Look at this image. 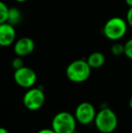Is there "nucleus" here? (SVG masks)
Here are the masks:
<instances>
[{
  "mask_svg": "<svg viewBox=\"0 0 132 133\" xmlns=\"http://www.w3.org/2000/svg\"><path fill=\"white\" fill-rule=\"evenodd\" d=\"M128 25L126 19L120 16H113L106 21L102 28L104 36L110 41H117L122 39L128 32Z\"/></svg>",
  "mask_w": 132,
  "mask_h": 133,
  "instance_id": "obj_1",
  "label": "nucleus"
},
{
  "mask_svg": "<svg viewBox=\"0 0 132 133\" xmlns=\"http://www.w3.org/2000/svg\"><path fill=\"white\" fill-rule=\"evenodd\" d=\"M92 68L86 60L78 59L72 62L66 68V76L71 82L80 83L89 79Z\"/></svg>",
  "mask_w": 132,
  "mask_h": 133,
  "instance_id": "obj_2",
  "label": "nucleus"
},
{
  "mask_svg": "<svg viewBox=\"0 0 132 133\" xmlns=\"http://www.w3.org/2000/svg\"><path fill=\"white\" fill-rule=\"evenodd\" d=\"M94 122L99 131L101 133H111L118 126V117L111 109L104 108L96 113Z\"/></svg>",
  "mask_w": 132,
  "mask_h": 133,
  "instance_id": "obj_3",
  "label": "nucleus"
},
{
  "mask_svg": "<svg viewBox=\"0 0 132 133\" xmlns=\"http://www.w3.org/2000/svg\"><path fill=\"white\" fill-rule=\"evenodd\" d=\"M52 129L55 133H73L76 129V119L68 111L58 112L52 121Z\"/></svg>",
  "mask_w": 132,
  "mask_h": 133,
  "instance_id": "obj_4",
  "label": "nucleus"
},
{
  "mask_svg": "<svg viewBox=\"0 0 132 133\" xmlns=\"http://www.w3.org/2000/svg\"><path fill=\"white\" fill-rule=\"evenodd\" d=\"M45 102V95L41 88H29L25 93L23 102L25 108L30 110H37L41 109Z\"/></svg>",
  "mask_w": 132,
  "mask_h": 133,
  "instance_id": "obj_5",
  "label": "nucleus"
},
{
  "mask_svg": "<svg viewBox=\"0 0 132 133\" xmlns=\"http://www.w3.org/2000/svg\"><path fill=\"white\" fill-rule=\"evenodd\" d=\"M14 80L20 87L29 89L35 84L37 75L33 69L26 66H23L17 70H15Z\"/></svg>",
  "mask_w": 132,
  "mask_h": 133,
  "instance_id": "obj_6",
  "label": "nucleus"
},
{
  "mask_svg": "<svg viewBox=\"0 0 132 133\" xmlns=\"http://www.w3.org/2000/svg\"><path fill=\"white\" fill-rule=\"evenodd\" d=\"M96 110L94 106L90 102H81L75 110L74 117L76 121L83 125H87L94 121L96 116Z\"/></svg>",
  "mask_w": 132,
  "mask_h": 133,
  "instance_id": "obj_7",
  "label": "nucleus"
},
{
  "mask_svg": "<svg viewBox=\"0 0 132 133\" xmlns=\"http://www.w3.org/2000/svg\"><path fill=\"white\" fill-rule=\"evenodd\" d=\"M16 40V31L14 25L9 23L0 24V46L8 47L14 44Z\"/></svg>",
  "mask_w": 132,
  "mask_h": 133,
  "instance_id": "obj_8",
  "label": "nucleus"
},
{
  "mask_svg": "<svg viewBox=\"0 0 132 133\" xmlns=\"http://www.w3.org/2000/svg\"><path fill=\"white\" fill-rule=\"evenodd\" d=\"M14 53L16 56L25 57L33 52L35 47L34 42L30 37H21L14 43Z\"/></svg>",
  "mask_w": 132,
  "mask_h": 133,
  "instance_id": "obj_9",
  "label": "nucleus"
},
{
  "mask_svg": "<svg viewBox=\"0 0 132 133\" xmlns=\"http://www.w3.org/2000/svg\"><path fill=\"white\" fill-rule=\"evenodd\" d=\"M86 61L92 69H98L105 63V56L100 52H93L88 56Z\"/></svg>",
  "mask_w": 132,
  "mask_h": 133,
  "instance_id": "obj_10",
  "label": "nucleus"
},
{
  "mask_svg": "<svg viewBox=\"0 0 132 133\" xmlns=\"http://www.w3.org/2000/svg\"><path fill=\"white\" fill-rule=\"evenodd\" d=\"M22 19H23V15H22V12L20 11V9H18L16 6L9 7L8 16H7V21H6L7 23L16 26V25H19L21 23Z\"/></svg>",
  "mask_w": 132,
  "mask_h": 133,
  "instance_id": "obj_11",
  "label": "nucleus"
},
{
  "mask_svg": "<svg viewBox=\"0 0 132 133\" xmlns=\"http://www.w3.org/2000/svg\"><path fill=\"white\" fill-rule=\"evenodd\" d=\"M9 7L5 2L0 0V24L5 23L7 21V16H8Z\"/></svg>",
  "mask_w": 132,
  "mask_h": 133,
  "instance_id": "obj_12",
  "label": "nucleus"
},
{
  "mask_svg": "<svg viewBox=\"0 0 132 133\" xmlns=\"http://www.w3.org/2000/svg\"><path fill=\"white\" fill-rule=\"evenodd\" d=\"M110 53L115 56H120L124 54V44L120 43H115L110 47Z\"/></svg>",
  "mask_w": 132,
  "mask_h": 133,
  "instance_id": "obj_13",
  "label": "nucleus"
},
{
  "mask_svg": "<svg viewBox=\"0 0 132 133\" xmlns=\"http://www.w3.org/2000/svg\"><path fill=\"white\" fill-rule=\"evenodd\" d=\"M124 54L127 58L132 60V37L124 44Z\"/></svg>",
  "mask_w": 132,
  "mask_h": 133,
  "instance_id": "obj_14",
  "label": "nucleus"
},
{
  "mask_svg": "<svg viewBox=\"0 0 132 133\" xmlns=\"http://www.w3.org/2000/svg\"><path fill=\"white\" fill-rule=\"evenodd\" d=\"M25 66L24 64V60L23 57H20V56H16L13 59L12 61V67L15 70H17V69L21 68V67Z\"/></svg>",
  "mask_w": 132,
  "mask_h": 133,
  "instance_id": "obj_15",
  "label": "nucleus"
},
{
  "mask_svg": "<svg viewBox=\"0 0 132 133\" xmlns=\"http://www.w3.org/2000/svg\"><path fill=\"white\" fill-rule=\"evenodd\" d=\"M126 21H127L128 25L132 28V6L129 7L126 14Z\"/></svg>",
  "mask_w": 132,
  "mask_h": 133,
  "instance_id": "obj_16",
  "label": "nucleus"
},
{
  "mask_svg": "<svg viewBox=\"0 0 132 133\" xmlns=\"http://www.w3.org/2000/svg\"><path fill=\"white\" fill-rule=\"evenodd\" d=\"M37 133H55L53 129H43V130H39Z\"/></svg>",
  "mask_w": 132,
  "mask_h": 133,
  "instance_id": "obj_17",
  "label": "nucleus"
},
{
  "mask_svg": "<svg viewBox=\"0 0 132 133\" xmlns=\"http://www.w3.org/2000/svg\"><path fill=\"white\" fill-rule=\"evenodd\" d=\"M0 133H9L8 130L5 128H3V127H0Z\"/></svg>",
  "mask_w": 132,
  "mask_h": 133,
  "instance_id": "obj_18",
  "label": "nucleus"
},
{
  "mask_svg": "<svg viewBox=\"0 0 132 133\" xmlns=\"http://www.w3.org/2000/svg\"><path fill=\"white\" fill-rule=\"evenodd\" d=\"M126 4H127L128 5H129V7L132 6V0H125Z\"/></svg>",
  "mask_w": 132,
  "mask_h": 133,
  "instance_id": "obj_19",
  "label": "nucleus"
},
{
  "mask_svg": "<svg viewBox=\"0 0 132 133\" xmlns=\"http://www.w3.org/2000/svg\"><path fill=\"white\" fill-rule=\"evenodd\" d=\"M14 1L17 2V3L22 4V3H25V2H26V1H28V0H14Z\"/></svg>",
  "mask_w": 132,
  "mask_h": 133,
  "instance_id": "obj_20",
  "label": "nucleus"
},
{
  "mask_svg": "<svg viewBox=\"0 0 132 133\" xmlns=\"http://www.w3.org/2000/svg\"><path fill=\"white\" fill-rule=\"evenodd\" d=\"M129 107L132 109V96H131V98L129 99Z\"/></svg>",
  "mask_w": 132,
  "mask_h": 133,
  "instance_id": "obj_21",
  "label": "nucleus"
},
{
  "mask_svg": "<svg viewBox=\"0 0 132 133\" xmlns=\"http://www.w3.org/2000/svg\"><path fill=\"white\" fill-rule=\"evenodd\" d=\"M73 133H80V132H75V131H74Z\"/></svg>",
  "mask_w": 132,
  "mask_h": 133,
  "instance_id": "obj_22",
  "label": "nucleus"
}]
</instances>
